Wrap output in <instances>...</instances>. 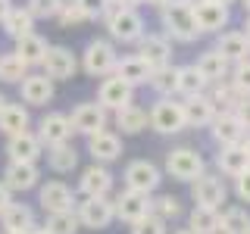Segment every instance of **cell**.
<instances>
[{
  "mask_svg": "<svg viewBox=\"0 0 250 234\" xmlns=\"http://www.w3.org/2000/svg\"><path fill=\"white\" fill-rule=\"evenodd\" d=\"M104 22H106V31L113 41L119 44H138L144 38V19H141L138 10H122L116 6V0H109L106 13H104Z\"/></svg>",
  "mask_w": 250,
  "mask_h": 234,
  "instance_id": "obj_1",
  "label": "cell"
},
{
  "mask_svg": "<svg viewBox=\"0 0 250 234\" xmlns=\"http://www.w3.org/2000/svg\"><path fill=\"white\" fill-rule=\"evenodd\" d=\"M160 22L166 28V38L172 41H182V44H191L197 41V22H194V10L185 6L182 0H169L166 6L160 10Z\"/></svg>",
  "mask_w": 250,
  "mask_h": 234,
  "instance_id": "obj_2",
  "label": "cell"
},
{
  "mask_svg": "<svg viewBox=\"0 0 250 234\" xmlns=\"http://www.w3.org/2000/svg\"><path fill=\"white\" fill-rule=\"evenodd\" d=\"M116 62H119V53H116L113 41H106V38H94V41H88V47H84V53H82V69L91 78L113 75Z\"/></svg>",
  "mask_w": 250,
  "mask_h": 234,
  "instance_id": "obj_3",
  "label": "cell"
},
{
  "mask_svg": "<svg viewBox=\"0 0 250 234\" xmlns=\"http://www.w3.org/2000/svg\"><path fill=\"white\" fill-rule=\"evenodd\" d=\"M166 172L175 181H197L207 172V162L194 147H175V150L166 153Z\"/></svg>",
  "mask_w": 250,
  "mask_h": 234,
  "instance_id": "obj_4",
  "label": "cell"
},
{
  "mask_svg": "<svg viewBox=\"0 0 250 234\" xmlns=\"http://www.w3.org/2000/svg\"><path fill=\"white\" fill-rule=\"evenodd\" d=\"M122 181H125V191H135V194L150 197L163 181V172L156 169L150 159H131L128 166H125V172H122Z\"/></svg>",
  "mask_w": 250,
  "mask_h": 234,
  "instance_id": "obj_5",
  "label": "cell"
},
{
  "mask_svg": "<svg viewBox=\"0 0 250 234\" xmlns=\"http://www.w3.org/2000/svg\"><path fill=\"white\" fill-rule=\"evenodd\" d=\"M75 215L82 228H94V231H104L113 225V200L109 197H84L82 203H75Z\"/></svg>",
  "mask_w": 250,
  "mask_h": 234,
  "instance_id": "obj_6",
  "label": "cell"
},
{
  "mask_svg": "<svg viewBox=\"0 0 250 234\" xmlns=\"http://www.w3.org/2000/svg\"><path fill=\"white\" fill-rule=\"evenodd\" d=\"M150 128L156 135H178L185 131V113H182V103L172 97H160L156 103L150 106Z\"/></svg>",
  "mask_w": 250,
  "mask_h": 234,
  "instance_id": "obj_7",
  "label": "cell"
},
{
  "mask_svg": "<svg viewBox=\"0 0 250 234\" xmlns=\"http://www.w3.org/2000/svg\"><path fill=\"white\" fill-rule=\"evenodd\" d=\"M41 69L50 81H69V78H75V72H78V57L62 44H50L47 53H44V59H41Z\"/></svg>",
  "mask_w": 250,
  "mask_h": 234,
  "instance_id": "obj_8",
  "label": "cell"
},
{
  "mask_svg": "<svg viewBox=\"0 0 250 234\" xmlns=\"http://www.w3.org/2000/svg\"><path fill=\"white\" fill-rule=\"evenodd\" d=\"M72 125H69V116L66 113H47L41 122H38V131L35 137L41 140L44 150H50V147H60V144H69L72 140Z\"/></svg>",
  "mask_w": 250,
  "mask_h": 234,
  "instance_id": "obj_9",
  "label": "cell"
},
{
  "mask_svg": "<svg viewBox=\"0 0 250 234\" xmlns=\"http://www.w3.org/2000/svg\"><path fill=\"white\" fill-rule=\"evenodd\" d=\"M191 197L197 206L203 209H219L225 200H229V187L219 175H209V172H203L197 181H191Z\"/></svg>",
  "mask_w": 250,
  "mask_h": 234,
  "instance_id": "obj_10",
  "label": "cell"
},
{
  "mask_svg": "<svg viewBox=\"0 0 250 234\" xmlns=\"http://www.w3.org/2000/svg\"><path fill=\"white\" fill-rule=\"evenodd\" d=\"M97 103L104 106L106 113H119V109L135 103V88H128V84L116 75H106L97 88Z\"/></svg>",
  "mask_w": 250,
  "mask_h": 234,
  "instance_id": "obj_11",
  "label": "cell"
},
{
  "mask_svg": "<svg viewBox=\"0 0 250 234\" xmlns=\"http://www.w3.org/2000/svg\"><path fill=\"white\" fill-rule=\"evenodd\" d=\"M38 203L47 215L53 213H72L75 209V194L66 181H47L38 187Z\"/></svg>",
  "mask_w": 250,
  "mask_h": 234,
  "instance_id": "obj_12",
  "label": "cell"
},
{
  "mask_svg": "<svg viewBox=\"0 0 250 234\" xmlns=\"http://www.w3.org/2000/svg\"><path fill=\"white\" fill-rule=\"evenodd\" d=\"M69 125H72L75 135L91 137V135H97V131L106 128V109L100 106L97 100H94V103H78L72 113H69Z\"/></svg>",
  "mask_w": 250,
  "mask_h": 234,
  "instance_id": "obj_13",
  "label": "cell"
},
{
  "mask_svg": "<svg viewBox=\"0 0 250 234\" xmlns=\"http://www.w3.org/2000/svg\"><path fill=\"white\" fill-rule=\"evenodd\" d=\"M113 213L119 222H128L135 225L141 222L144 215H150V197H144V194H135V191H119L113 197Z\"/></svg>",
  "mask_w": 250,
  "mask_h": 234,
  "instance_id": "obj_14",
  "label": "cell"
},
{
  "mask_svg": "<svg viewBox=\"0 0 250 234\" xmlns=\"http://www.w3.org/2000/svg\"><path fill=\"white\" fill-rule=\"evenodd\" d=\"M53 94H57V88H53V81L44 72H28L19 81V97L28 106H47L53 100Z\"/></svg>",
  "mask_w": 250,
  "mask_h": 234,
  "instance_id": "obj_15",
  "label": "cell"
},
{
  "mask_svg": "<svg viewBox=\"0 0 250 234\" xmlns=\"http://www.w3.org/2000/svg\"><path fill=\"white\" fill-rule=\"evenodd\" d=\"M135 57H141L150 69H163V66H169V59H172V41L166 35H147L144 31V38L138 41Z\"/></svg>",
  "mask_w": 250,
  "mask_h": 234,
  "instance_id": "obj_16",
  "label": "cell"
},
{
  "mask_svg": "<svg viewBox=\"0 0 250 234\" xmlns=\"http://www.w3.org/2000/svg\"><path fill=\"white\" fill-rule=\"evenodd\" d=\"M0 181L10 187V194H25V191H31V187L41 184V169L28 166V162H6Z\"/></svg>",
  "mask_w": 250,
  "mask_h": 234,
  "instance_id": "obj_17",
  "label": "cell"
},
{
  "mask_svg": "<svg viewBox=\"0 0 250 234\" xmlns=\"http://www.w3.org/2000/svg\"><path fill=\"white\" fill-rule=\"evenodd\" d=\"M6 156L10 162H28V166H38V159L44 156L41 140L35 137V131H25V135L6 137Z\"/></svg>",
  "mask_w": 250,
  "mask_h": 234,
  "instance_id": "obj_18",
  "label": "cell"
},
{
  "mask_svg": "<svg viewBox=\"0 0 250 234\" xmlns=\"http://www.w3.org/2000/svg\"><path fill=\"white\" fill-rule=\"evenodd\" d=\"M78 191L84 197H109V191H113V172L106 166H100V162H91L82 172V178H78Z\"/></svg>",
  "mask_w": 250,
  "mask_h": 234,
  "instance_id": "obj_19",
  "label": "cell"
},
{
  "mask_svg": "<svg viewBox=\"0 0 250 234\" xmlns=\"http://www.w3.org/2000/svg\"><path fill=\"white\" fill-rule=\"evenodd\" d=\"M88 153L94 156V162H100V166H106V162L119 159L122 156V137L116 135V131H97V135L88 137Z\"/></svg>",
  "mask_w": 250,
  "mask_h": 234,
  "instance_id": "obj_20",
  "label": "cell"
},
{
  "mask_svg": "<svg viewBox=\"0 0 250 234\" xmlns=\"http://www.w3.org/2000/svg\"><path fill=\"white\" fill-rule=\"evenodd\" d=\"M209 131H213V140L219 147H238L241 140H244V125L238 122V116L234 113H216L213 125H209Z\"/></svg>",
  "mask_w": 250,
  "mask_h": 234,
  "instance_id": "obj_21",
  "label": "cell"
},
{
  "mask_svg": "<svg viewBox=\"0 0 250 234\" xmlns=\"http://www.w3.org/2000/svg\"><path fill=\"white\" fill-rule=\"evenodd\" d=\"M182 113H185V128H207V125H213V119H216V106L207 94L188 97L182 103Z\"/></svg>",
  "mask_w": 250,
  "mask_h": 234,
  "instance_id": "obj_22",
  "label": "cell"
},
{
  "mask_svg": "<svg viewBox=\"0 0 250 234\" xmlns=\"http://www.w3.org/2000/svg\"><path fill=\"white\" fill-rule=\"evenodd\" d=\"M28 128H31L28 106L10 103V100H6V103L0 106V131H3L6 137H16V135H25Z\"/></svg>",
  "mask_w": 250,
  "mask_h": 234,
  "instance_id": "obj_23",
  "label": "cell"
},
{
  "mask_svg": "<svg viewBox=\"0 0 250 234\" xmlns=\"http://www.w3.org/2000/svg\"><path fill=\"white\" fill-rule=\"evenodd\" d=\"M116 78H122L128 88H141V84H150V75H153V69L147 66L141 57H122L119 62H116V72H113Z\"/></svg>",
  "mask_w": 250,
  "mask_h": 234,
  "instance_id": "obj_24",
  "label": "cell"
},
{
  "mask_svg": "<svg viewBox=\"0 0 250 234\" xmlns=\"http://www.w3.org/2000/svg\"><path fill=\"white\" fill-rule=\"evenodd\" d=\"M0 228L3 231H16V234H28L31 228H38L35 225V209L28 206V203H10V209H6L3 215H0Z\"/></svg>",
  "mask_w": 250,
  "mask_h": 234,
  "instance_id": "obj_25",
  "label": "cell"
},
{
  "mask_svg": "<svg viewBox=\"0 0 250 234\" xmlns=\"http://www.w3.org/2000/svg\"><path fill=\"white\" fill-rule=\"evenodd\" d=\"M194 66H197V72L207 78L209 84H216V81H225V78H229V72H231V62L222 57V53L216 50H207V53H200L197 57V62H194Z\"/></svg>",
  "mask_w": 250,
  "mask_h": 234,
  "instance_id": "obj_26",
  "label": "cell"
},
{
  "mask_svg": "<svg viewBox=\"0 0 250 234\" xmlns=\"http://www.w3.org/2000/svg\"><path fill=\"white\" fill-rule=\"evenodd\" d=\"M194 22H197V31L203 35V31H222L225 25H229V6L222 3H203L194 10Z\"/></svg>",
  "mask_w": 250,
  "mask_h": 234,
  "instance_id": "obj_27",
  "label": "cell"
},
{
  "mask_svg": "<svg viewBox=\"0 0 250 234\" xmlns=\"http://www.w3.org/2000/svg\"><path fill=\"white\" fill-rule=\"evenodd\" d=\"M216 50L229 62H247L250 59V41L241 31H222L219 41H216Z\"/></svg>",
  "mask_w": 250,
  "mask_h": 234,
  "instance_id": "obj_28",
  "label": "cell"
},
{
  "mask_svg": "<svg viewBox=\"0 0 250 234\" xmlns=\"http://www.w3.org/2000/svg\"><path fill=\"white\" fill-rule=\"evenodd\" d=\"M0 28H3V35L10 38V41H19V38H25V35H35V19L28 16L25 6H10V13L0 22Z\"/></svg>",
  "mask_w": 250,
  "mask_h": 234,
  "instance_id": "obj_29",
  "label": "cell"
},
{
  "mask_svg": "<svg viewBox=\"0 0 250 234\" xmlns=\"http://www.w3.org/2000/svg\"><path fill=\"white\" fill-rule=\"evenodd\" d=\"M216 166H219V172H222V175L238 178V175H244V172L250 169V159H247V153L241 150V144H238V147H219Z\"/></svg>",
  "mask_w": 250,
  "mask_h": 234,
  "instance_id": "obj_30",
  "label": "cell"
},
{
  "mask_svg": "<svg viewBox=\"0 0 250 234\" xmlns=\"http://www.w3.org/2000/svg\"><path fill=\"white\" fill-rule=\"evenodd\" d=\"M47 44L41 35H25V38H19V41H16V47H13V53L16 57H19L22 62H25V66L31 69V66H41V59H44V53H47Z\"/></svg>",
  "mask_w": 250,
  "mask_h": 234,
  "instance_id": "obj_31",
  "label": "cell"
},
{
  "mask_svg": "<svg viewBox=\"0 0 250 234\" xmlns=\"http://www.w3.org/2000/svg\"><path fill=\"white\" fill-rule=\"evenodd\" d=\"M150 125V116H147L144 106L131 103L116 113V128H122V135H141V131Z\"/></svg>",
  "mask_w": 250,
  "mask_h": 234,
  "instance_id": "obj_32",
  "label": "cell"
},
{
  "mask_svg": "<svg viewBox=\"0 0 250 234\" xmlns=\"http://www.w3.org/2000/svg\"><path fill=\"white\" fill-rule=\"evenodd\" d=\"M209 91V81L197 72V66H178V94L188 100V97H200V94Z\"/></svg>",
  "mask_w": 250,
  "mask_h": 234,
  "instance_id": "obj_33",
  "label": "cell"
},
{
  "mask_svg": "<svg viewBox=\"0 0 250 234\" xmlns=\"http://www.w3.org/2000/svg\"><path fill=\"white\" fill-rule=\"evenodd\" d=\"M47 166H50L57 175H69V172L78 169V150L72 144H60L47 150Z\"/></svg>",
  "mask_w": 250,
  "mask_h": 234,
  "instance_id": "obj_34",
  "label": "cell"
},
{
  "mask_svg": "<svg viewBox=\"0 0 250 234\" xmlns=\"http://www.w3.org/2000/svg\"><path fill=\"white\" fill-rule=\"evenodd\" d=\"M219 234H250V213L244 206H229L219 213Z\"/></svg>",
  "mask_w": 250,
  "mask_h": 234,
  "instance_id": "obj_35",
  "label": "cell"
},
{
  "mask_svg": "<svg viewBox=\"0 0 250 234\" xmlns=\"http://www.w3.org/2000/svg\"><path fill=\"white\" fill-rule=\"evenodd\" d=\"M188 231L191 234H219V209L194 206L188 215Z\"/></svg>",
  "mask_w": 250,
  "mask_h": 234,
  "instance_id": "obj_36",
  "label": "cell"
},
{
  "mask_svg": "<svg viewBox=\"0 0 250 234\" xmlns=\"http://www.w3.org/2000/svg\"><path fill=\"white\" fill-rule=\"evenodd\" d=\"M150 88L160 94V97H172L178 94V66H163V69H153L150 75Z\"/></svg>",
  "mask_w": 250,
  "mask_h": 234,
  "instance_id": "obj_37",
  "label": "cell"
},
{
  "mask_svg": "<svg viewBox=\"0 0 250 234\" xmlns=\"http://www.w3.org/2000/svg\"><path fill=\"white\" fill-rule=\"evenodd\" d=\"M28 75V66L22 62L16 53H0V81H6V84H19L22 78Z\"/></svg>",
  "mask_w": 250,
  "mask_h": 234,
  "instance_id": "obj_38",
  "label": "cell"
},
{
  "mask_svg": "<svg viewBox=\"0 0 250 234\" xmlns=\"http://www.w3.org/2000/svg\"><path fill=\"white\" fill-rule=\"evenodd\" d=\"M150 215L163 218V222H172V218L182 215V203H178V197H172V194H160V197H150Z\"/></svg>",
  "mask_w": 250,
  "mask_h": 234,
  "instance_id": "obj_39",
  "label": "cell"
},
{
  "mask_svg": "<svg viewBox=\"0 0 250 234\" xmlns=\"http://www.w3.org/2000/svg\"><path fill=\"white\" fill-rule=\"evenodd\" d=\"M78 215H75V209L72 213H53V215H47V225H44V231L47 234H78Z\"/></svg>",
  "mask_w": 250,
  "mask_h": 234,
  "instance_id": "obj_40",
  "label": "cell"
},
{
  "mask_svg": "<svg viewBox=\"0 0 250 234\" xmlns=\"http://www.w3.org/2000/svg\"><path fill=\"white\" fill-rule=\"evenodd\" d=\"M229 84L234 88L238 97H250V59L247 62H234L229 72Z\"/></svg>",
  "mask_w": 250,
  "mask_h": 234,
  "instance_id": "obj_41",
  "label": "cell"
},
{
  "mask_svg": "<svg viewBox=\"0 0 250 234\" xmlns=\"http://www.w3.org/2000/svg\"><path fill=\"white\" fill-rule=\"evenodd\" d=\"M60 6H62V0H28L25 3V10H28V16L31 19H57V13H60Z\"/></svg>",
  "mask_w": 250,
  "mask_h": 234,
  "instance_id": "obj_42",
  "label": "cell"
},
{
  "mask_svg": "<svg viewBox=\"0 0 250 234\" xmlns=\"http://www.w3.org/2000/svg\"><path fill=\"white\" fill-rule=\"evenodd\" d=\"M57 19H60L62 28H75V25H82V22H88V19H84V13H82V6H78L75 0H62Z\"/></svg>",
  "mask_w": 250,
  "mask_h": 234,
  "instance_id": "obj_43",
  "label": "cell"
},
{
  "mask_svg": "<svg viewBox=\"0 0 250 234\" xmlns=\"http://www.w3.org/2000/svg\"><path fill=\"white\" fill-rule=\"evenodd\" d=\"M131 234H169V228H166V222H163V218L144 215L141 222L131 225Z\"/></svg>",
  "mask_w": 250,
  "mask_h": 234,
  "instance_id": "obj_44",
  "label": "cell"
},
{
  "mask_svg": "<svg viewBox=\"0 0 250 234\" xmlns=\"http://www.w3.org/2000/svg\"><path fill=\"white\" fill-rule=\"evenodd\" d=\"M75 3L82 6V13H84V19H88V22H97V19H104L109 0H75Z\"/></svg>",
  "mask_w": 250,
  "mask_h": 234,
  "instance_id": "obj_45",
  "label": "cell"
},
{
  "mask_svg": "<svg viewBox=\"0 0 250 234\" xmlns=\"http://www.w3.org/2000/svg\"><path fill=\"white\" fill-rule=\"evenodd\" d=\"M234 194H238L244 203H250V169L244 172V175H238L234 178Z\"/></svg>",
  "mask_w": 250,
  "mask_h": 234,
  "instance_id": "obj_46",
  "label": "cell"
},
{
  "mask_svg": "<svg viewBox=\"0 0 250 234\" xmlns=\"http://www.w3.org/2000/svg\"><path fill=\"white\" fill-rule=\"evenodd\" d=\"M234 116H238V122L244 125V131H250V97H241V100H238Z\"/></svg>",
  "mask_w": 250,
  "mask_h": 234,
  "instance_id": "obj_47",
  "label": "cell"
},
{
  "mask_svg": "<svg viewBox=\"0 0 250 234\" xmlns=\"http://www.w3.org/2000/svg\"><path fill=\"white\" fill-rule=\"evenodd\" d=\"M10 203H13V194H10V187L0 181V215H3L6 209H10Z\"/></svg>",
  "mask_w": 250,
  "mask_h": 234,
  "instance_id": "obj_48",
  "label": "cell"
},
{
  "mask_svg": "<svg viewBox=\"0 0 250 234\" xmlns=\"http://www.w3.org/2000/svg\"><path fill=\"white\" fill-rule=\"evenodd\" d=\"M141 3H144V0H116V6H122V10H138Z\"/></svg>",
  "mask_w": 250,
  "mask_h": 234,
  "instance_id": "obj_49",
  "label": "cell"
},
{
  "mask_svg": "<svg viewBox=\"0 0 250 234\" xmlns=\"http://www.w3.org/2000/svg\"><path fill=\"white\" fill-rule=\"evenodd\" d=\"M10 6H13V3H10V0H0V22H3V19H6V13H10Z\"/></svg>",
  "mask_w": 250,
  "mask_h": 234,
  "instance_id": "obj_50",
  "label": "cell"
},
{
  "mask_svg": "<svg viewBox=\"0 0 250 234\" xmlns=\"http://www.w3.org/2000/svg\"><path fill=\"white\" fill-rule=\"evenodd\" d=\"M185 6H191V10H197V6H203V3H209V0H182Z\"/></svg>",
  "mask_w": 250,
  "mask_h": 234,
  "instance_id": "obj_51",
  "label": "cell"
},
{
  "mask_svg": "<svg viewBox=\"0 0 250 234\" xmlns=\"http://www.w3.org/2000/svg\"><path fill=\"white\" fill-rule=\"evenodd\" d=\"M144 3H147V6H156V10H163V6H166L169 0H144Z\"/></svg>",
  "mask_w": 250,
  "mask_h": 234,
  "instance_id": "obj_52",
  "label": "cell"
},
{
  "mask_svg": "<svg viewBox=\"0 0 250 234\" xmlns=\"http://www.w3.org/2000/svg\"><path fill=\"white\" fill-rule=\"evenodd\" d=\"M241 150H244L247 159H250V135H244V140H241Z\"/></svg>",
  "mask_w": 250,
  "mask_h": 234,
  "instance_id": "obj_53",
  "label": "cell"
},
{
  "mask_svg": "<svg viewBox=\"0 0 250 234\" xmlns=\"http://www.w3.org/2000/svg\"><path fill=\"white\" fill-rule=\"evenodd\" d=\"M241 35H244L247 41H250V16H247V19H244V31H241Z\"/></svg>",
  "mask_w": 250,
  "mask_h": 234,
  "instance_id": "obj_54",
  "label": "cell"
},
{
  "mask_svg": "<svg viewBox=\"0 0 250 234\" xmlns=\"http://www.w3.org/2000/svg\"><path fill=\"white\" fill-rule=\"evenodd\" d=\"M213 3H222V6H231L234 0H213Z\"/></svg>",
  "mask_w": 250,
  "mask_h": 234,
  "instance_id": "obj_55",
  "label": "cell"
},
{
  "mask_svg": "<svg viewBox=\"0 0 250 234\" xmlns=\"http://www.w3.org/2000/svg\"><path fill=\"white\" fill-rule=\"evenodd\" d=\"M28 234H47V231H44V228H31Z\"/></svg>",
  "mask_w": 250,
  "mask_h": 234,
  "instance_id": "obj_56",
  "label": "cell"
},
{
  "mask_svg": "<svg viewBox=\"0 0 250 234\" xmlns=\"http://www.w3.org/2000/svg\"><path fill=\"white\" fill-rule=\"evenodd\" d=\"M241 3H244V10H247V16H250V0H241Z\"/></svg>",
  "mask_w": 250,
  "mask_h": 234,
  "instance_id": "obj_57",
  "label": "cell"
},
{
  "mask_svg": "<svg viewBox=\"0 0 250 234\" xmlns=\"http://www.w3.org/2000/svg\"><path fill=\"white\" fill-rule=\"evenodd\" d=\"M172 234H191V231H188V228H178V231H172Z\"/></svg>",
  "mask_w": 250,
  "mask_h": 234,
  "instance_id": "obj_58",
  "label": "cell"
},
{
  "mask_svg": "<svg viewBox=\"0 0 250 234\" xmlns=\"http://www.w3.org/2000/svg\"><path fill=\"white\" fill-rule=\"evenodd\" d=\"M3 103H6V97H3V94H0V106H3Z\"/></svg>",
  "mask_w": 250,
  "mask_h": 234,
  "instance_id": "obj_59",
  "label": "cell"
},
{
  "mask_svg": "<svg viewBox=\"0 0 250 234\" xmlns=\"http://www.w3.org/2000/svg\"><path fill=\"white\" fill-rule=\"evenodd\" d=\"M0 234H16V231H3V228H0Z\"/></svg>",
  "mask_w": 250,
  "mask_h": 234,
  "instance_id": "obj_60",
  "label": "cell"
}]
</instances>
